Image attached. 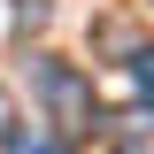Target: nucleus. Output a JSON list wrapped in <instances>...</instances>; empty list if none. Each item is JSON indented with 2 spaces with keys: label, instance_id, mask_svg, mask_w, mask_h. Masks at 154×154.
<instances>
[{
  "label": "nucleus",
  "instance_id": "obj_1",
  "mask_svg": "<svg viewBox=\"0 0 154 154\" xmlns=\"http://www.w3.org/2000/svg\"><path fill=\"white\" fill-rule=\"evenodd\" d=\"M38 93H46V116H54L62 139H85L93 131V85H85L69 62H38Z\"/></svg>",
  "mask_w": 154,
  "mask_h": 154
},
{
  "label": "nucleus",
  "instance_id": "obj_2",
  "mask_svg": "<svg viewBox=\"0 0 154 154\" xmlns=\"http://www.w3.org/2000/svg\"><path fill=\"white\" fill-rule=\"evenodd\" d=\"M116 154H154V108H139V116L116 123Z\"/></svg>",
  "mask_w": 154,
  "mask_h": 154
},
{
  "label": "nucleus",
  "instance_id": "obj_3",
  "mask_svg": "<svg viewBox=\"0 0 154 154\" xmlns=\"http://www.w3.org/2000/svg\"><path fill=\"white\" fill-rule=\"evenodd\" d=\"M16 154H69L62 131H16Z\"/></svg>",
  "mask_w": 154,
  "mask_h": 154
},
{
  "label": "nucleus",
  "instance_id": "obj_4",
  "mask_svg": "<svg viewBox=\"0 0 154 154\" xmlns=\"http://www.w3.org/2000/svg\"><path fill=\"white\" fill-rule=\"evenodd\" d=\"M131 85H139V100H154V46L131 54Z\"/></svg>",
  "mask_w": 154,
  "mask_h": 154
},
{
  "label": "nucleus",
  "instance_id": "obj_5",
  "mask_svg": "<svg viewBox=\"0 0 154 154\" xmlns=\"http://www.w3.org/2000/svg\"><path fill=\"white\" fill-rule=\"evenodd\" d=\"M8 123H16V100L0 93V146H16V131H8Z\"/></svg>",
  "mask_w": 154,
  "mask_h": 154
}]
</instances>
